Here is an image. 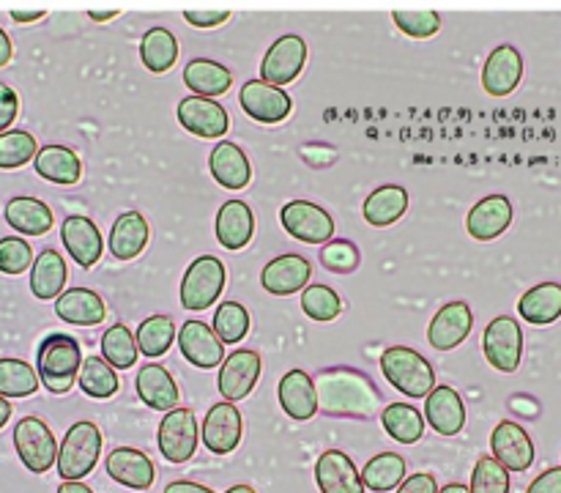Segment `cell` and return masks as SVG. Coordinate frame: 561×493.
Returning <instances> with one entry per match:
<instances>
[{
	"label": "cell",
	"mask_w": 561,
	"mask_h": 493,
	"mask_svg": "<svg viewBox=\"0 0 561 493\" xmlns=\"http://www.w3.org/2000/svg\"><path fill=\"white\" fill-rule=\"evenodd\" d=\"M318 409L329 416L367 420L381 405L376 383L356 367H329L316 376Z\"/></svg>",
	"instance_id": "cell-1"
},
{
	"label": "cell",
	"mask_w": 561,
	"mask_h": 493,
	"mask_svg": "<svg viewBox=\"0 0 561 493\" xmlns=\"http://www.w3.org/2000/svg\"><path fill=\"white\" fill-rule=\"evenodd\" d=\"M82 362V348L71 334H47L36 351V372L53 394H66L75 387Z\"/></svg>",
	"instance_id": "cell-2"
},
{
	"label": "cell",
	"mask_w": 561,
	"mask_h": 493,
	"mask_svg": "<svg viewBox=\"0 0 561 493\" xmlns=\"http://www.w3.org/2000/svg\"><path fill=\"white\" fill-rule=\"evenodd\" d=\"M383 378L405 398L422 400L436 389V370L420 351L409 345H392L381 354Z\"/></svg>",
	"instance_id": "cell-3"
},
{
	"label": "cell",
	"mask_w": 561,
	"mask_h": 493,
	"mask_svg": "<svg viewBox=\"0 0 561 493\" xmlns=\"http://www.w3.org/2000/svg\"><path fill=\"white\" fill-rule=\"evenodd\" d=\"M102 455V431L93 422L82 420L66 431L58 449V474L64 482H80L91 474Z\"/></svg>",
	"instance_id": "cell-4"
},
{
	"label": "cell",
	"mask_w": 561,
	"mask_h": 493,
	"mask_svg": "<svg viewBox=\"0 0 561 493\" xmlns=\"http://www.w3.org/2000/svg\"><path fill=\"white\" fill-rule=\"evenodd\" d=\"M225 288V266L219 257L201 255L190 263L181 279V307L190 312H203L217 305Z\"/></svg>",
	"instance_id": "cell-5"
},
{
	"label": "cell",
	"mask_w": 561,
	"mask_h": 493,
	"mask_svg": "<svg viewBox=\"0 0 561 493\" xmlns=\"http://www.w3.org/2000/svg\"><path fill=\"white\" fill-rule=\"evenodd\" d=\"M14 449L22 466L33 474H44L47 469L58 466V449L53 431L42 416H22L14 425Z\"/></svg>",
	"instance_id": "cell-6"
},
{
	"label": "cell",
	"mask_w": 561,
	"mask_h": 493,
	"mask_svg": "<svg viewBox=\"0 0 561 493\" xmlns=\"http://www.w3.org/2000/svg\"><path fill=\"white\" fill-rule=\"evenodd\" d=\"M159 452L170 463H190L195 458V449L201 444V425H197V416L192 409H173L164 414V420L159 422Z\"/></svg>",
	"instance_id": "cell-7"
},
{
	"label": "cell",
	"mask_w": 561,
	"mask_h": 493,
	"mask_svg": "<svg viewBox=\"0 0 561 493\" xmlns=\"http://www.w3.org/2000/svg\"><path fill=\"white\" fill-rule=\"evenodd\" d=\"M482 351L491 367L502 372H515L524 359V329L513 316H499L488 323Z\"/></svg>",
	"instance_id": "cell-8"
},
{
	"label": "cell",
	"mask_w": 561,
	"mask_h": 493,
	"mask_svg": "<svg viewBox=\"0 0 561 493\" xmlns=\"http://www.w3.org/2000/svg\"><path fill=\"white\" fill-rule=\"evenodd\" d=\"M279 222H283L285 233L305 241V244H327L334 233L332 214L310 200L285 203L283 211H279Z\"/></svg>",
	"instance_id": "cell-9"
},
{
	"label": "cell",
	"mask_w": 561,
	"mask_h": 493,
	"mask_svg": "<svg viewBox=\"0 0 561 493\" xmlns=\"http://www.w3.org/2000/svg\"><path fill=\"white\" fill-rule=\"evenodd\" d=\"M261 370L263 362L261 354H255V351L236 348L233 354H228V359L222 362L217 376V389L225 403H239V400H244L255 389Z\"/></svg>",
	"instance_id": "cell-10"
},
{
	"label": "cell",
	"mask_w": 561,
	"mask_h": 493,
	"mask_svg": "<svg viewBox=\"0 0 561 493\" xmlns=\"http://www.w3.org/2000/svg\"><path fill=\"white\" fill-rule=\"evenodd\" d=\"M305 64H307L305 38L296 36V33H288V36L277 38V42L268 47L266 58H263L261 64V80L268 82V85L283 88L301 74Z\"/></svg>",
	"instance_id": "cell-11"
},
{
	"label": "cell",
	"mask_w": 561,
	"mask_h": 493,
	"mask_svg": "<svg viewBox=\"0 0 561 493\" xmlns=\"http://www.w3.org/2000/svg\"><path fill=\"white\" fill-rule=\"evenodd\" d=\"M241 110L250 115L252 121H261V124H279L290 115V102L288 93L277 85H268L263 80H250L241 85L239 91Z\"/></svg>",
	"instance_id": "cell-12"
},
{
	"label": "cell",
	"mask_w": 561,
	"mask_h": 493,
	"mask_svg": "<svg viewBox=\"0 0 561 493\" xmlns=\"http://www.w3.org/2000/svg\"><path fill=\"white\" fill-rule=\"evenodd\" d=\"M493 458L507 471H526L535 463V444L531 436L524 431V425L513 420H504L493 427L491 433Z\"/></svg>",
	"instance_id": "cell-13"
},
{
	"label": "cell",
	"mask_w": 561,
	"mask_h": 493,
	"mask_svg": "<svg viewBox=\"0 0 561 493\" xmlns=\"http://www.w3.org/2000/svg\"><path fill=\"white\" fill-rule=\"evenodd\" d=\"M179 124L195 137H206V140H217V137L228 135V113L217 99L203 96H186L179 102Z\"/></svg>",
	"instance_id": "cell-14"
},
{
	"label": "cell",
	"mask_w": 561,
	"mask_h": 493,
	"mask_svg": "<svg viewBox=\"0 0 561 493\" xmlns=\"http://www.w3.org/2000/svg\"><path fill=\"white\" fill-rule=\"evenodd\" d=\"M241 433H244V420L236 403H217L208 409L206 420H203L201 438L214 455L233 452L241 444Z\"/></svg>",
	"instance_id": "cell-15"
},
{
	"label": "cell",
	"mask_w": 561,
	"mask_h": 493,
	"mask_svg": "<svg viewBox=\"0 0 561 493\" xmlns=\"http://www.w3.org/2000/svg\"><path fill=\"white\" fill-rule=\"evenodd\" d=\"M179 348L186 362H192L201 370H214L228 359L222 340L217 337L214 326L203 321H186L179 332Z\"/></svg>",
	"instance_id": "cell-16"
},
{
	"label": "cell",
	"mask_w": 561,
	"mask_h": 493,
	"mask_svg": "<svg viewBox=\"0 0 561 493\" xmlns=\"http://www.w3.org/2000/svg\"><path fill=\"white\" fill-rule=\"evenodd\" d=\"M524 80V55L513 44L493 49L482 69V88L491 96H510Z\"/></svg>",
	"instance_id": "cell-17"
},
{
	"label": "cell",
	"mask_w": 561,
	"mask_h": 493,
	"mask_svg": "<svg viewBox=\"0 0 561 493\" xmlns=\"http://www.w3.org/2000/svg\"><path fill=\"white\" fill-rule=\"evenodd\" d=\"M471 329H474V312H471V307L466 301H449L431 321L427 340H431V345L436 351H453L469 337Z\"/></svg>",
	"instance_id": "cell-18"
},
{
	"label": "cell",
	"mask_w": 561,
	"mask_h": 493,
	"mask_svg": "<svg viewBox=\"0 0 561 493\" xmlns=\"http://www.w3.org/2000/svg\"><path fill=\"white\" fill-rule=\"evenodd\" d=\"M60 241H64L66 252L75 257L77 266L82 268L96 266L104 252V241L99 228L88 217H80V214H71V217L64 219V225H60Z\"/></svg>",
	"instance_id": "cell-19"
},
{
	"label": "cell",
	"mask_w": 561,
	"mask_h": 493,
	"mask_svg": "<svg viewBox=\"0 0 561 493\" xmlns=\"http://www.w3.org/2000/svg\"><path fill=\"white\" fill-rule=\"evenodd\" d=\"M279 405L285 414L296 422H307L318 414V392H316V378L305 370H288L279 378Z\"/></svg>",
	"instance_id": "cell-20"
},
{
	"label": "cell",
	"mask_w": 561,
	"mask_h": 493,
	"mask_svg": "<svg viewBox=\"0 0 561 493\" xmlns=\"http://www.w3.org/2000/svg\"><path fill=\"white\" fill-rule=\"evenodd\" d=\"M316 482L321 493H365V482L354 460L340 449H329L316 463Z\"/></svg>",
	"instance_id": "cell-21"
},
{
	"label": "cell",
	"mask_w": 561,
	"mask_h": 493,
	"mask_svg": "<svg viewBox=\"0 0 561 493\" xmlns=\"http://www.w3.org/2000/svg\"><path fill=\"white\" fill-rule=\"evenodd\" d=\"M513 225V203L504 195H488L469 211L466 228L477 241H493Z\"/></svg>",
	"instance_id": "cell-22"
},
{
	"label": "cell",
	"mask_w": 561,
	"mask_h": 493,
	"mask_svg": "<svg viewBox=\"0 0 561 493\" xmlns=\"http://www.w3.org/2000/svg\"><path fill=\"white\" fill-rule=\"evenodd\" d=\"M107 474L118 485L135 488V491H148L157 480V469H153L151 458L131 447H115L107 455Z\"/></svg>",
	"instance_id": "cell-23"
},
{
	"label": "cell",
	"mask_w": 561,
	"mask_h": 493,
	"mask_svg": "<svg viewBox=\"0 0 561 493\" xmlns=\"http://www.w3.org/2000/svg\"><path fill=\"white\" fill-rule=\"evenodd\" d=\"M425 416L438 436H458L466 425L463 398L453 387L442 383L425 400Z\"/></svg>",
	"instance_id": "cell-24"
},
{
	"label": "cell",
	"mask_w": 561,
	"mask_h": 493,
	"mask_svg": "<svg viewBox=\"0 0 561 493\" xmlns=\"http://www.w3.org/2000/svg\"><path fill=\"white\" fill-rule=\"evenodd\" d=\"M310 274V261H305L301 255H279L266 263V268L261 272V285L272 296H290L307 288Z\"/></svg>",
	"instance_id": "cell-25"
},
{
	"label": "cell",
	"mask_w": 561,
	"mask_h": 493,
	"mask_svg": "<svg viewBox=\"0 0 561 493\" xmlns=\"http://www.w3.org/2000/svg\"><path fill=\"white\" fill-rule=\"evenodd\" d=\"M148 239H151V225L146 222V217L140 211H124L110 230V255L115 261H135L148 246Z\"/></svg>",
	"instance_id": "cell-26"
},
{
	"label": "cell",
	"mask_w": 561,
	"mask_h": 493,
	"mask_svg": "<svg viewBox=\"0 0 561 493\" xmlns=\"http://www.w3.org/2000/svg\"><path fill=\"white\" fill-rule=\"evenodd\" d=\"M214 233H217L219 246H225V250H244L252 241V233H255L252 208L241 200H225L222 208L217 211Z\"/></svg>",
	"instance_id": "cell-27"
},
{
	"label": "cell",
	"mask_w": 561,
	"mask_h": 493,
	"mask_svg": "<svg viewBox=\"0 0 561 493\" xmlns=\"http://www.w3.org/2000/svg\"><path fill=\"white\" fill-rule=\"evenodd\" d=\"M135 387L137 398L153 411H173L179 403V387H175L173 376H170L168 367L157 365V362H148L137 370Z\"/></svg>",
	"instance_id": "cell-28"
},
{
	"label": "cell",
	"mask_w": 561,
	"mask_h": 493,
	"mask_svg": "<svg viewBox=\"0 0 561 493\" xmlns=\"http://www.w3.org/2000/svg\"><path fill=\"white\" fill-rule=\"evenodd\" d=\"M55 312L60 321L75 323V326H96L107 318V305L96 290L69 288L55 299Z\"/></svg>",
	"instance_id": "cell-29"
},
{
	"label": "cell",
	"mask_w": 561,
	"mask_h": 493,
	"mask_svg": "<svg viewBox=\"0 0 561 493\" xmlns=\"http://www.w3.org/2000/svg\"><path fill=\"white\" fill-rule=\"evenodd\" d=\"M208 168H211L214 181L225 190H244L252 179V168L247 153L241 151L236 142L222 140L217 142V148L208 157Z\"/></svg>",
	"instance_id": "cell-30"
},
{
	"label": "cell",
	"mask_w": 561,
	"mask_h": 493,
	"mask_svg": "<svg viewBox=\"0 0 561 493\" xmlns=\"http://www.w3.org/2000/svg\"><path fill=\"white\" fill-rule=\"evenodd\" d=\"M3 217L9 228H14L22 236H44L55 225L53 208L42 203L38 197H11L3 208Z\"/></svg>",
	"instance_id": "cell-31"
},
{
	"label": "cell",
	"mask_w": 561,
	"mask_h": 493,
	"mask_svg": "<svg viewBox=\"0 0 561 493\" xmlns=\"http://www.w3.org/2000/svg\"><path fill=\"white\" fill-rule=\"evenodd\" d=\"M66 277H69V268H66L64 255H60L58 250H42L31 268L33 296L42 301L58 299V296L64 294Z\"/></svg>",
	"instance_id": "cell-32"
},
{
	"label": "cell",
	"mask_w": 561,
	"mask_h": 493,
	"mask_svg": "<svg viewBox=\"0 0 561 493\" xmlns=\"http://www.w3.org/2000/svg\"><path fill=\"white\" fill-rule=\"evenodd\" d=\"M184 82L195 96L219 99L222 93L230 91V85H233V74H230V69H225L222 64H217V60L195 58L186 64Z\"/></svg>",
	"instance_id": "cell-33"
},
{
	"label": "cell",
	"mask_w": 561,
	"mask_h": 493,
	"mask_svg": "<svg viewBox=\"0 0 561 493\" xmlns=\"http://www.w3.org/2000/svg\"><path fill=\"white\" fill-rule=\"evenodd\" d=\"M33 168L44 181H53L60 186L77 184L82 175L80 157L66 146H44L33 159Z\"/></svg>",
	"instance_id": "cell-34"
},
{
	"label": "cell",
	"mask_w": 561,
	"mask_h": 493,
	"mask_svg": "<svg viewBox=\"0 0 561 493\" xmlns=\"http://www.w3.org/2000/svg\"><path fill=\"white\" fill-rule=\"evenodd\" d=\"M365 219L373 228H389L409 211V192L398 184H383L365 200Z\"/></svg>",
	"instance_id": "cell-35"
},
{
	"label": "cell",
	"mask_w": 561,
	"mask_h": 493,
	"mask_svg": "<svg viewBox=\"0 0 561 493\" xmlns=\"http://www.w3.org/2000/svg\"><path fill=\"white\" fill-rule=\"evenodd\" d=\"M518 312L526 323L535 326H548V323L561 318V285L559 283H540L531 290H526L518 301Z\"/></svg>",
	"instance_id": "cell-36"
},
{
	"label": "cell",
	"mask_w": 561,
	"mask_h": 493,
	"mask_svg": "<svg viewBox=\"0 0 561 493\" xmlns=\"http://www.w3.org/2000/svg\"><path fill=\"white\" fill-rule=\"evenodd\" d=\"M140 58L151 74H164L179 60V38L168 27H151L140 42Z\"/></svg>",
	"instance_id": "cell-37"
},
{
	"label": "cell",
	"mask_w": 561,
	"mask_h": 493,
	"mask_svg": "<svg viewBox=\"0 0 561 493\" xmlns=\"http://www.w3.org/2000/svg\"><path fill=\"white\" fill-rule=\"evenodd\" d=\"M362 482L373 493H387L392 488H400L405 482V460L398 452L376 455L362 469Z\"/></svg>",
	"instance_id": "cell-38"
},
{
	"label": "cell",
	"mask_w": 561,
	"mask_h": 493,
	"mask_svg": "<svg viewBox=\"0 0 561 493\" xmlns=\"http://www.w3.org/2000/svg\"><path fill=\"white\" fill-rule=\"evenodd\" d=\"M38 383H42V378H38L36 367L27 365L25 359H14V356L0 359V398H31Z\"/></svg>",
	"instance_id": "cell-39"
},
{
	"label": "cell",
	"mask_w": 561,
	"mask_h": 493,
	"mask_svg": "<svg viewBox=\"0 0 561 493\" xmlns=\"http://www.w3.org/2000/svg\"><path fill=\"white\" fill-rule=\"evenodd\" d=\"M135 337H137V348H140V354L157 359V356L168 354V348L173 345V340H179V332H175L173 316H164V312H159V316L146 318V321L137 326Z\"/></svg>",
	"instance_id": "cell-40"
},
{
	"label": "cell",
	"mask_w": 561,
	"mask_h": 493,
	"mask_svg": "<svg viewBox=\"0 0 561 493\" xmlns=\"http://www.w3.org/2000/svg\"><path fill=\"white\" fill-rule=\"evenodd\" d=\"M381 425L394 442L416 444L425 433V420L411 403H392L381 411Z\"/></svg>",
	"instance_id": "cell-41"
},
{
	"label": "cell",
	"mask_w": 561,
	"mask_h": 493,
	"mask_svg": "<svg viewBox=\"0 0 561 493\" xmlns=\"http://www.w3.org/2000/svg\"><path fill=\"white\" fill-rule=\"evenodd\" d=\"M137 356H140V348H137V337L129 332V326L113 323L102 337V359L115 370H129Z\"/></svg>",
	"instance_id": "cell-42"
},
{
	"label": "cell",
	"mask_w": 561,
	"mask_h": 493,
	"mask_svg": "<svg viewBox=\"0 0 561 493\" xmlns=\"http://www.w3.org/2000/svg\"><path fill=\"white\" fill-rule=\"evenodd\" d=\"M77 383H80L82 392L93 400H107L118 392V376H115V367H110L102 356H85Z\"/></svg>",
	"instance_id": "cell-43"
},
{
	"label": "cell",
	"mask_w": 561,
	"mask_h": 493,
	"mask_svg": "<svg viewBox=\"0 0 561 493\" xmlns=\"http://www.w3.org/2000/svg\"><path fill=\"white\" fill-rule=\"evenodd\" d=\"M38 153L36 137L25 129H9L0 135V170H16L33 162Z\"/></svg>",
	"instance_id": "cell-44"
},
{
	"label": "cell",
	"mask_w": 561,
	"mask_h": 493,
	"mask_svg": "<svg viewBox=\"0 0 561 493\" xmlns=\"http://www.w3.org/2000/svg\"><path fill=\"white\" fill-rule=\"evenodd\" d=\"M214 332L222 340V345H236L250 332V312L239 301H222L214 312Z\"/></svg>",
	"instance_id": "cell-45"
},
{
	"label": "cell",
	"mask_w": 561,
	"mask_h": 493,
	"mask_svg": "<svg viewBox=\"0 0 561 493\" xmlns=\"http://www.w3.org/2000/svg\"><path fill=\"white\" fill-rule=\"evenodd\" d=\"M301 310L312 321L327 323L334 321L343 312V301H340V296L329 285H307L301 290Z\"/></svg>",
	"instance_id": "cell-46"
},
{
	"label": "cell",
	"mask_w": 561,
	"mask_h": 493,
	"mask_svg": "<svg viewBox=\"0 0 561 493\" xmlns=\"http://www.w3.org/2000/svg\"><path fill=\"white\" fill-rule=\"evenodd\" d=\"M471 493H510V471L493 455L477 460L471 471Z\"/></svg>",
	"instance_id": "cell-47"
},
{
	"label": "cell",
	"mask_w": 561,
	"mask_h": 493,
	"mask_svg": "<svg viewBox=\"0 0 561 493\" xmlns=\"http://www.w3.org/2000/svg\"><path fill=\"white\" fill-rule=\"evenodd\" d=\"M33 261L36 257H33L31 244L25 239H20V236H5V239H0V274L16 277V274L33 268Z\"/></svg>",
	"instance_id": "cell-48"
},
{
	"label": "cell",
	"mask_w": 561,
	"mask_h": 493,
	"mask_svg": "<svg viewBox=\"0 0 561 493\" xmlns=\"http://www.w3.org/2000/svg\"><path fill=\"white\" fill-rule=\"evenodd\" d=\"M392 20L411 38H431L442 31V16L436 11H394Z\"/></svg>",
	"instance_id": "cell-49"
},
{
	"label": "cell",
	"mask_w": 561,
	"mask_h": 493,
	"mask_svg": "<svg viewBox=\"0 0 561 493\" xmlns=\"http://www.w3.org/2000/svg\"><path fill=\"white\" fill-rule=\"evenodd\" d=\"M321 261L332 272L345 274L359 266V252H356V246L351 241H332V244H327L321 250Z\"/></svg>",
	"instance_id": "cell-50"
},
{
	"label": "cell",
	"mask_w": 561,
	"mask_h": 493,
	"mask_svg": "<svg viewBox=\"0 0 561 493\" xmlns=\"http://www.w3.org/2000/svg\"><path fill=\"white\" fill-rule=\"evenodd\" d=\"M20 115V96L11 85L0 82V135L9 131V126L14 124V118Z\"/></svg>",
	"instance_id": "cell-51"
},
{
	"label": "cell",
	"mask_w": 561,
	"mask_h": 493,
	"mask_svg": "<svg viewBox=\"0 0 561 493\" xmlns=\"http://www.w3.org/2000/svg\"><path fill=\"white\" fill-rule=\"evenodd\" d=\"M184 20L195 27H217L230 20V11H184Z\"/></svg>",
	"instance_id": "cell-52"
},
{
	"label": "cell",
	"mask_w": 561,
	"mask_h": 493,
	"mask_svg": "<svg viewBox=\"0 0 561 493\" xmlns=\"http://www.w3.org/2000/svg\"><path fill=\"white\" fill-rule=\"evenodd\" d=\"M398 493H438L436 477L427 474V471H420V474L414 477H405V482L398 488Z\"/></svg>",
	"instance_id": "cell-53"
},
{
	"label": "cell",
	"mask_w": 561,
	"mask_h": 493,
	"mask_svg": "<svg viewBox=\"0 0 561 493\" xmlns=\"http://www.w3.org/2000/svg\"><path fill=\"white\" fill-rule=\"evenodd\" d=\"M526 493H561V466L542 471V474L531 482Z\"/></svg>",
	"instance_id": "cell-54"
},
{
	"label": "cell",
	"mask_w": 561,
	"mask_h": 493,
	"mask_svg": "<svg viewBox=\"0 0 561 493\" xmlns=\"http://www.w3.org/2000/svg\"><path fill=\"white\" fill-rule=\"evenodd\" d=\"M164 493H214L211 488L201 485V482H192V480H175L164 488Z\"/></svg>",
	"instance_id": "cell-55"
},
{
	"label": "cell",
	"mask_w": 561,
	"mask_h": 493,
	"mask_svg": "<svg viewBox=\"0 0 561 493\" xmlns=\"http://www.w3.org/2000/svg\"><path fill=\"white\" fill-rule=\"evenodd\" d=\"M11 58H14V47H11L9 33L0 27V69H3V66H9Z\"/></svg>",
	"instance_id": "cell-56"
},
{
	"label": "cell",
	"mask_w": 561,
	"mask_h": 493,
	"mask_svg": "<svg viewBox=\"0 0 561 493\" xmlns=\"http://www.w3.org/2000/svg\"><path fill=\"white\" fill-rule=\"evenodd\" d=\"M44 14H47V11H11V20L14 22H38V20H44Z\"/></svg>",
	"instance_id": "cell-57"
},
{
	"label": "cell",
	"mask_w": 561,
	"mask_h": 493,
	"mask_svg": "<svg viewBox=\"0 0 561 493\" xmlns=\"http://www.w3.org/2000/svg\"><path fill=\"white\" fill-rule=\"evenodd\" d=\"M58 493H93L85 482H60Z\"/></svg>",
	"instance_id": "cell-58"
},
{
	"label": "cell",
	"mask_w": 561,
	"mask_h": 493,
	"mask_svg": "<svg viewBox=\"0 0 561 493\" xmlns=\"http://www.w3.org/2000/svg\"><path fill=\"white\" fill-rule=\"evenodd\" d=\"M88 16H91L93 22H107V20H115L118 16V11H88Z\"/></svg>",
	"instance_id": "cell-59"
},
{
	"label": "cell",
	"mask_w": 561,
	"mask_h": 493,
	"mask_svg": "<svg viewBox=\"0 0 561 493\" xmlns=\"http://www.w3.org/2000/svg\"><path fill=\"white\" fill-rule=\"evenodd\" d=\"M11 420V403L5 398H0V427Z\"/></svg>",
	"instance_id": "cell-60"
},
{
	"label": "cell",
	"mask_w": 561,
	"mask_h": 493,
	"mask_svg": "<svg viewBox=\"0 0 561 493\" xmlns=\"http://www.w3.org/2000/svg\"><path fill=\"white\" fill-rule=\"evenodd\" d=\"M438 493H471V491L466 485H460V482H453V485L438 488Z\"/></svg>",
	"instance_id": "cell-61"
},
{
	"label": "cell",
	"mask_w": 561,
	"mask_h": 493,
	"mask_svg": "<svg viewBox=\"0 0 561 493\" xmlns=\"http://www.w3.org/2000/svg\"><path fill=\"white\" fill-rule=\"evenodd\" d=\"M225 493H257V491H255V488H250V485H233V488H228Z\"/></svg>",
	"instance_id": "cell-62"
}]
</instances>
